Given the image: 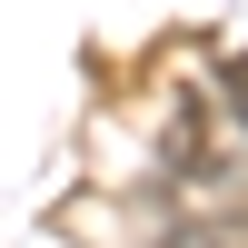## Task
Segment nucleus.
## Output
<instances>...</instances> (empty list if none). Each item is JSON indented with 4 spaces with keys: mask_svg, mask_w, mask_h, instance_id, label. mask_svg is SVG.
Wrapping results in <instances>:
<instances>
[{
    "mask_svg": "<svg viewBox=\"0 0 248 248\" xmlns=\"http://www.w3.org/2000/svg\"><path fill=\"white\" fill-rule=\"evenodd\" d=\"M159 248H238V238H229V229H209V218H189V229H169Z\"/></svg>",
    "mask_w": 248,
    "mask_h": 248,
    "instance_id": "f257e3e1",
    "label": "nucleus"
}]
</instances>
